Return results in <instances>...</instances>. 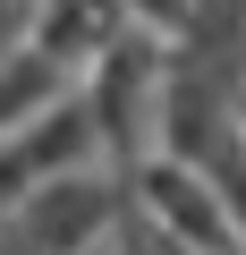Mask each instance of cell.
Returning <instances> with one entry per match:
<instances>
[{
	"label": "cell",
	"mask_w": 246,
	"mask_h": 255,
	"mask_svg": "<svg viewBox=\"0 0 246 255\" xmlns=\"http://www.w3.org/2000/svg\"><path fill=\"white\" fill-rule=\"evenodd\" d=\"M119 204H128L153 238H170L178 255H246V238L221 213V196L204 187V170H187L170 153H145L136 170H119Z\"/></svg>",
	"instance_id": "7a4b0ae2"
},
{
	"label": "cell",
	"mask_w": 246,
	"mask_h": 255,
	"mask_svg": "<svg viewBox=\"0 0 246 255\" xmlns=\"http://www.w3.org/2000/svg\"><path fill=\"white\" fill-rule=\"evenodd\" d=\"M128 34V17H119V0H34L26 9V51L34 60H51L68 85Z\"/></svg>",
	"instance_id": "277c9868"
},
{
	"label": "cell",
	"mask_w": 246,
	"mask_h": 255,
	"mask_svg": "<svg viewBox=\"0 0 246 255\" xmlns=\"http://www.w3.org/2000/svg\"><path fill=\"white\" fill-rule=\"evenodd\" d=\"M162 77H170V43H162V34H136V26L77 77V102H85V119H93V145H102V170H110V179L153 153Z\"/></svg>",
	"instance_id": "6da1fadb"
},
{
	"label": "cell",
	"mask_w": 246,
	"mask_h": 255,
	"mask_svg": "<svg viewBox=\"0 0 246 255\" xmlns=\"http://www.w3.org/2000/svg\"><path fill=\"white\" fill-rule=\"evenodd\" d=\"M68 94H77V85H68V77H60L51 60H34V51L17 43L9 60H0V136H17V128H34V119H43L51 102H68Z\"/></svg>",
	"instance_id": "5b68a950"
},
{
	"label": "cell",
	"mask_w": 246,
	"mask_h": 255,
	"mask_svg": "<svg viewBox=\"0 0 246 255\" xmlns=\"http://www.w3.org/2000/svg\"><path fill=\"white\" fill-rule=\"evenodd\" d=\"M119 179L93 162V170H60V179H43V187H26L9 213V238H17V255H93L110 230H119Z\"/></svg>",
	"instance_id": "3957f363"
}]
</instances>
